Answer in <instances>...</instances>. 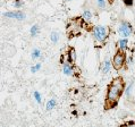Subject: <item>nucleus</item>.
<instances>
[{
  "label": "nucleus",
  "mask_w": 135,
  "mask_h": 127,
  "mask_svg": "<svg viewBox=\"0 0 135 127\" xmlns=\"http://www.w3.org/2000/svg\"><path fill=\"white\" fill-rule=\"evenodd\" d=\"M59 40H60V33L57 31H52L50 33V41L54 44H57L59 42Z\"/></svg>",
  "instance_id": "obj_14"
},
{
  "label": "nucleus",
  "mask_w": 135,
  "mask_h": 127,
  "mask_svg": "<svg viewBox=\"0 0 135 127\" xmlns=\"http://www.w3.org/2000/svg\"><path fill=\"white\" fill-rule=\"evenodd\" d=\"M133 87H134V82H131V83L128 84V86L125 89V92H124V94H125L127 98H129V96L132 95V93H133Z\"/></svg>",
  "instance_id": "obj_17"
},
{
  "label": "nucleus",
  "mask_w": 135,
  "mask_h": 127,
  "mask_svg": "<svg viewBox=\"0 0 135 127\" xmlns=\"http://www.w3.org/2000/svg\"><path fill=\"white\" fill-rule=\"evenodd\" d=\"M117 49L125 52L128 49V39H119L117 41Z\"/></svg>",
  "instance_id": "obj_10"
},
{
  "label": "nucleus",
  "mask_w": 135,
  "mask_h": 127,
  "mask_svg": "<svg viewBox=\"0 0 135 127\" xmlns=\"http://www.w3.org/2000/svg\"><path fill=\"white\" fill-rule=\"evenodd\" d=\"M127 64H128V65H134V58H133V56L131 55V56H128V57H127Z\"/></svg>",
  "instance_id": "obj_21"
},
{
  "label": "nucleus",
  "mask_w": 135,
  "mask_h": 127,
  "mask_svg": "<svg viewBox=\"0 0 135 127\" xmlns=\"http://www.w3.org/2000/svg\"><path fill=\"white\" fill-rule=\"evenodd\" d=\"M81 28H82V25L81 23L78 21H72L70 23L68 24V32L70 33V34H78L81 31Z\"/></svg>",
  "instance_id": "obj_7"
},
{
  "label": "nucleus",
  "mask_w": 135,
  "mask_h": 127,
  "mask_svg": "<svg viewBox=\"0 0 135 127\" xmlns=\"http://www.w3.org/2000/svg\"><path fill=\"white\" fill-rule=\"evenodd\" d=\"M31 58L33 60H39L40 58H42V51L39 48H34L32 51H31Z\"/></svg>",
  "instance_id": "obj_11"
},
{
  "label": "nucleus",
  "mask_w": 135,
  "mask_h": 127,
  "mask_svg": "<svg viewBox=\"0 0 135 127\" xmlns=\"http://www.w3.org/2000/svg\"><path fill=\"white\" fill-rule=\"evenodd\" d=\"M125 92V83L122 77H116L111 81L107 90V95H106V107L111 108L115 107L120 100L122 95Z\"/></svg>",
  "instance_id": "obj_1"
},
{
  "label": "nucleus",
  "mask_w": 135,
  "mask_h": 127,
  "mask_svg": "<svg viewBox=\"0 0 135 127\" xmlns=\"http://www.w3.org/2000/svg\"><path fill=\"white\" fill-rule=\"evenodd\" d=\"M123 2H124V3H125V6H127V7H129V6H132V5H133L134 0H123Z\"/></svg>",
  "instance_id": "obj_22"
},
{
  "label": "nucleus",
  "mask_w": 135,
  "mask_h": 127,
  "mask_svg": "<svg viewBox=\"0 0 135 127\" xmlns=\"http://www.w3.org/2000/svg\"><path fill=\"white\" fill-rule=\"evenodd\" d=\"M33 98H34L35 102H36L37 104H41V103H42V94H41L39 91H34V92H33Z\"/></svg>",
  "instance_id": "obj_18"
},
{
  "label": "nucleus",
  "mask_w": 135,
  "mask_h": 127,
  "mask_svg": "<svg viewBox=\"0 0 135 127\" xmlns=\"http://www.w3.org/2000/svg\"><path fill=\"white\" fill-rule=\"evenodd\" d=\"M24 6L23 0H13V7L16 9H22V7Z\"/></svg>",
  "instance_id": "obj_20"
},
{
  "label": "nucleus",
  "mask_w": 135,
  "mask_h": 127,
  "mask_svg": "<svg viewBox=\"0 0 135 127\" xmlns=\"http://www.w3.org/2000/svg\"><path fill=\"white\" fill-rule=\"evenodd\" d=\"M3 17L9 18V19H15V21H21L23 22L26 19V14L21 9L17 10H9V12H5L2 14Z\"/></svg>",
  "instance_id": "obj_5"
},
{
  "label": "nucleus",
  "mask_w": 135,
  "mask_h": 127,
  "mask_svg": "<svg viewBox=\"0 0 135 127\" xmlns=\"http://www.w3.org/2000/svg\"><path fill=\"white\" fill-rule=\"evenodd\" d=\"M56 107H57V100H56L55 98L49 99V100L47 101V103H46V109H47L48 111H50V110H52V109H55Z\"/></svg>",
  "instance_id": "obj_13"
},
{
  "label": "nucleus",
  "mask_w": 135,
  "mask_h": 127,
  "mask_svg": "<svg viewBox=\"0 0 135 127\" xmlns=\"http://www.w3.org/2000/svg\"><path fill=\"white\" fill-rule=\"evenodd\" d=\"M122 127H135V123H127V124H125L124 126H122Z\"/></svg>",
  "instance_id": "obj_23"
},
{
  "label": "nucleus",
  "mask_w": 135,
  "mask_h": 127,
  "mask_svg": "<svg viewBox=\"0 0 135 127\" xmlns=\"http://www.w3.org/2000/svg\"><path fill=\"white\" fill-rule=\"evenodd\" d=\"M111 67H114V66H112V61L110 60V59L106 58L102 62H101V66H100L101 73H103V74H109V73L111 72Z\"/></svg>",
  "instance_id": "obj_8"
},
{
  "label": "nucleus",
  "mask_w": 135,
  "mask_h": 127,
  "mask_svg": "<svg viewBox=\"0 0 135 127\" xmlns=\"http://www.w3.org/2000/svg\"><path fill=\"white\" fill-rule=\"evenodd\" d=\"M126 64V55L124 51L117 50V52L114 55V58H112V66L116 70H120L124 65Z\"/></svg>",
  "instance_id": "obj_4"
},
{
  "label": "nucleus",
  "mask_w": 135,
  "mask_h": 127,
  "mask_svg": "<svg viewBox=\"0 0 135 127\" xmlns=\"http://www.w3.org/2000/svg\"><path fill=\"white\" fill-rule=\"evenodd\" d=\"M76 51H75L74 48H70V49L68 50V52H67V60L70 61V62H75L76 61Z\"/></svg>",
  "instance_id": "obj_12"
},
{
  "label": "nucleus",
  "mask_w": 135,
  "mask_h": 127,
  "mask_svg": "<svg viewBox=\"0 0 135 127\" xmlns=\"http://www.w3.org/2000/svg\"><path fill=\"white\" fill-rule=\"evenodd\" d=\"M40 33V25L39 24H34L30 27V35L32 38H35V36Z\"/></svg>",
  "instance_id": "obj_15"
},
{
  "label": "nucleus",
  "mask_w": 135,
  "mask_h": 127,
  "mask_svg": "<svg viewBox=\"0 0 135 127\" xmlns=\"http://www.w3.org/2000/svg\"><path fill=\"white\" fill-rule=\"evenodd\" d=\"M42 68V62H35L34 65H32L31 67H30V72H31L32 74H36L39 70Z\"/></svg>",
  "instance_id": "obj_16"
},
{
  "label": "nucleus",
  "mask_w": 135,
  "mask_h": 127,
  "mask_svg": "<svg viewBox=\"0 0 135 127\" xmlns=\"http://www.w3.org/2000/svg\"><path fill=\"white\" fill-rule=\"evenodd\" d=\"M117 34L120 39H128L133 34V26L126 21H122L117 26Z\"/></svg>",
  "instance_id": "obj_3"
},
{
  "label": "nucleus",
  "mask_w": 135,
  "mask_h": 127,
  "mask_svg": "<svg viewBox=\"0 0 135 127\" xmlns=\"http://www.w3.org/2000/svg\"><path fill=\"white\" fill-rule=\"evenodd\" d=\"M67 1H73V0H67Z\"/></svg>",
  "instance_id": "obj_24"
},
{
  "label": "nucleus",
  "mask_w": 135,
  "mask_h": 127,
  "mask_svg": "<svg viewBox=\"0 0 135 127\" xmlns=\"http://www.w3.org/2000/svg\"><path fill=\"white\" fill-rule=\"evenodd\" d=\"M81 19L84 22V23H91L93 21V13L91 9H84L83 13H82Z\"/></svg>",
  "instance_id": "obj_9"
},
{
  "label": "nucleus",
  "mask_w": 135,
  "mask_h": 127,
  "mask_svg": "<svg viewBox=\"0 0 135 127\" xmlns=\"http://www.w3.org/2000/svg\"><path fill=\"white\" fill-rule=\"evenodd\" d=\"M61 70H62V74L66 76H72L74 74V65L73 62H70L68 60L66 61H62V65H61Z\"/></svg>",
  "instance_id": "obj_6"
},
{
  "label": "nucleus",
  "mask_w": 135,
  "mask_h": 127,
  "mask_svg": "<svg viewBox=\"0 0 135 127\" xmlns=\"http://www.w3.org/2000/svg\"><path fill=\"white\" fill-rule=\"evenodd\" d=\"M109 27L107 25H95L92 30V36L97 43L102 44L109 38Z\"/></svg>",
  "instance_id": "obj_2"
},
{
  "label": "nucleus",
  "mask_w": 135,
  "mask_h": 127,
  "mask_svg": "<svg viewBox=\"0 0 135 127\" xmlns=\"http://www.w3.org/2000/svg\"><path fill=\"white\" fill-rule=\"evenodd\" d=\"M95 5L99 9L103 10V9H106V7H107V0H95Z\"/></svg>",
  "instance_id": "obj_19"
}]
</instances>
